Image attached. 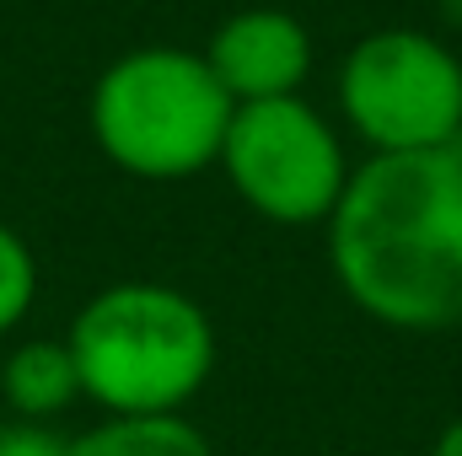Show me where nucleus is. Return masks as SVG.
<instances>
[{"mask_svg": "<svg viewBox=\"0 0 462 456\" xmlns=\"http://www.w3.org/2000/svg\"><path fill=\"white\" fill-rule=\"evenodd\" d=\"M236 103L205 54L134 49L92 87V134L103 156L145 183H178L221 161Z\"/></svg>", "mask_w": 462, "mask_h": 456, "instance_id": "3", "label": "nucleus"}, {"mask_svg": "<svg viewBox=\"0 0 462 456\" xmlns=\"http://www.w3.org/2000/svg\"><path fill=\"white\" fill-rule=\"evenodd\" d=\"M0 397L16 419H54L81 397V376L65 339H27L0 365Z\"/></svg>", "mask_w": 462, "mask_h": 456, "instance_id": "7", "label": "nucleus"}, {"mask_svg": "<svg viewBox=\"0 0 462 456\" xmlns=\"http://www.w3.org/2000/svg\"><path fill=\"white\" fill-rule=\"evenodd\" d=\"M210 70L226 87L231 103H269V97H296V87L312 70V38L291 11H236L210 38Z\"/></svg>", "mask_w": 462, "mask_h": 456, "instance_id": "6", "label": "nucleus"}, {"mask_svg": "<svg viewBox=\"0 0 462 456\" xmlns=\"http://www.w3.org/2000/svg\"><path fill=\"white\" fill-rule=\"evenodd\" d=\"M32 301H38V258L0 221V339L32 312Z\"/></svg>", "mask_w": 462, "mask_h": 456, "instance_id": "9", "label": "nucleus"}, {"mask_svg": "<svg viewBox=\"0 0 462 456\" xmlns=\"http://www.w3.org/2000/svg\"><path fill=\"white\" fill-rule=\"evenodd\" d=\"M0 456H70V441H60L38 419H16L0 424Z\"/></svg>", "mask_w": 462, "mask_h": 456, "instance_id": "10", "label": "nucleus"}, {"mask_svg": "<svg viewBox=\"0 0 462 456\" xmlns=\"http://www.w3.org/2000/svg\"><path fill=\"white\" fill-rule=\"evenodd\" d=\"M328 258L360 312L387 328L462 323V150H398L349 172L328 215Z\"/></svg>", "mask_w": 462, "mask_h": 456, "instance_id": "1", "label": "nucleus"}, {"mask_svg": "<svg viewBox=\"0 0 462 456\" xmlns=\"http://www.w3.org/2000/svg\"><path fill=\"white\" fill-rule=\"evenodd\" d=\"M339 103L376 156L447 150L462 140V65L430 32L382 27L349 49Z\"/></svg>", "mask_w": 462, "mask_h": 456, "instance_id": "4", "label": "nucleus"}, {"mask_svg": "<svg viewBox=\"0 0 462 456\" xmlns=\"http://www.w3.org/2000/svg\"><path fill=\"white\" fill-rule=\"evenodd\" d=\"M430 456H462V419H452V424L441 430V441H436Z\"/></svg>", "mask_w": 462, "mask_h": 456, "instance_id": "11", "label": "nucleus"}, {"mask_svg": "<svg viewBox=\"0 0 462 456\" xmlns=\"http://www.w3.org/2000/svg\"><path fill=\"white\" fill-rule=\"evenodd\" d=\"M81 397L108 414H178L216 370L205 306L172 285L124 279L97 290L70 323Z\"/></svg>", "mask_w": 462, "mask_h": 456, "instance_id": "2", "label": "nucleus"}, {"mask_svg": "<svg viewBox=\"0 0 462 456\" xmlns=\"http://www.w3.org/2000/svg\"><path fill=\"white\" fill-rule=\"evenodd\" d=\"M457 150H462V145H457Z\"/></svg>", "mask_w": 462, "mask_h": 456, "instance_id": "12", "label": "nucleus"}, {"mask_svg": "<svg viewBox=\"0 0 462 456\" xmlns=\"http://www.w3.org/2000/svg\"><path fill=\"white\" fill-rule=\"evenodd\" d=\"M70 456H216L210 441L178 419V414H114L81 441H70Z\"/></svg>", "mask_w": 462, "mask_h": 456, "instance_id": "8", "label": "nucleus"}, {"mask_svg": "<svg viewBox=\"0 0 462 456\" xmlns=\"http://www.w3.org/2000/svg\"><path fill=\"white\" fill-rule=\"evenodd\" d=\"M221 167L231 188L263 221H280V226L328 221L349 183L339 134L301 97L236 103L221 140Z\"/></svg>", "mask_w": 462, "mask_h": 456, "instance_id": "5", "label": "nucleus"}]
</instances>
